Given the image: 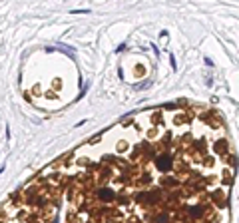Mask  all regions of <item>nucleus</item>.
<instances>
[{
	"instance_id": "nucleus-1",
	"label": "nucleus",
	"mask_w": 239,
	"mask_h": 223,
	"mask_svg": "<svg viewBox=\"0 0 239 223\" xmlns=\"http://www.w3.org/2000/svg\"><path fill=\"white\" fill-rule=\"evenodd\" d=\"M68 223H156L181 213L229 223L237 169L225 125L209 108L144 110L66 155Z\"/></svg>"
},
{
	"instance_id": "nucleus-2",
	"label": "nucleus",
	"mask_w": 239,
	"mask_h": 223,
	"mask_svg": "<svg viewBox=\"0 0 239 223\" xmlns=\"http://www.w3.org/2000/svg\"><path fill=\"white\" fill-rule=\"evenodd\" d=\"M169 62H171V68H177V64H175V56H173V54H169Z\"/></svg>"
},
{
	"instance_id": "nucleus-3",
	"label": "nucleus",
	"mask_w": 239,
	"mask_h": 223,
	"mask_svg": "<svg viewBox=\"0 0 239 223\" xmlns=\"http://www.w3.org/2000/svg\"><path fill=\"white\" fill-rule=\"evenodd\" d=\"M72 14H90V10H74Z\"/></svg>"
},
{
	"instance_id": "nucleus-4",
	"label": "nucleus",
	"mask_w": 239,
	"mask_h": 223,
	"mask_svg": "<svg viewBox=\"0 0 239 223\" xmlns=\"http://www.w3.org/2000/svg\"><path fill=\"white\" fill-rule=\"evenodd\" d=\"M124 50H125V44H120V46H118V50H116V52H124Z\"/></svg>"
}]
</instances>
